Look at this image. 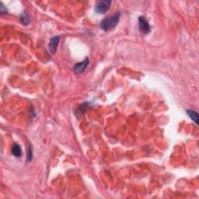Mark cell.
Returning a JSON list of instances; mask_svg holds the SVG:
<instances>
[{"label": "cell", "mask_w": 199, "mask_h": 199, "mask_svg": "<svg viewBox=\"0 0 199 199\" xmlns=\"http://www.w3.org/2000/svg\"><path fill=\"white\" fill-rule=\"evenodd\" d=\"M120 17H121V13L119 12L116 13L115 15L110 16V17H108L103 20L101 23H100V27L104 31H109L110 30H113L119 22Z\"/></svg>", "instance_id": "cell-1"}, {"label": "cell", "mask_w": 199, "mask_h": 199, "mask_svg": "<svg viewBox=\"0 0 199 199\" xmlns=\"http://www.w3.org/2000/svg\"><path fill=\"white\" fill-rule=\"evenodd\" d=\"M112 2L110 0H103L98 2L95 6V11L99 14H104L110 9Z\"/></svg>", "instance_id": "cell-2"}, {"label": "cell", "mask_w": 199, "mask_h": 199, "mask_svg": "<svg viewBox=\"0 0 199 199\" xmlns=\"http://www.w3.org/2000/svg\"><path fill=\"white\" fill-rule=\"evenodd\" d=\"M89 59L86 58L85 59L83 62H79V63H76L73 67V69H74V72L76 74H80V73H83V72L86 70V67L89 65Z\"/></svg>", "instance_id": "cell-3"}, {"label": "cell", "mask_w": 199, "mask_h": 199, "mask_svg": "<svg viewBox=\"0 0 199 199\" xmlns=\"http://www.w3.org/2000/svg\"><path fill=\"white\" fill-rule=\"evenodd\" d=\"M139 30L142 33H145L146 34V33H149V31H150L149 23L144 17H140L139 18Z\"/></svg>", "instance_id": "cell-4"}, {"label": "cell", "mask_w": 199, "mask_h": 199, "mask_svg": "<svg viewBox=\"0 0 199 199\" xmlns=\"http://www.w3.org/2000/svg\"><path fill=\"white\" fill-rule=\"evenodd\" d=\"M59 36H55V37H53L51 39L49 43V49L50 51H51L52 54H54L57 51L58 48V45H59Z\"/></svg>", "instance_id": "cell-5"}, {"label": "cell", "mask_w": 199, "mask_h": 199, "mask_svg": "<svg viewBox=\"0 0 199 199\" xmlns=\"http://www.w3.org/2000/svg\"><path fill=\"white\" fill-rule=\"evenodd\" d=\"M12 154L15 157H20L22 155V149L20 145L18 144H14L12 147Z\"/></svg>", "instance_id": "cell-6"}, {"label": "cell", "mask_w": 199, "mask_h": 199, "mask_svg": "<svg viewBox=\"0 0 199 199\" xmlns=\"http://www.w3.org/2000/svg\"><path fill=\"white\" fill-rule=\"evenodd\" d=\"M187 115H189L191 120H193V121H195V123L196 125L198 124V115L197 114V112H195V110H186Z\"/></svg>", "instance_id": "cell-7"}, {"label": "cell", "mask_w": 199, "mask_h": 199, "mask_svg": "<svg viewBox=\"0 0 199 199\" xmlns=\"http://www.w3.org/2000/svg\"><path fill=\"white\" fill-rule=\"evenodd\" d=\"M20 21H21V23H23V24L28 25L30 22V17H29L27 13H24L20 17Z\"/></svg>", "instance_id": "cell-8"}, {"label": "cell", "mask_w": 199, "mask_h": 199, "mask_svg": "<svg viewBox=\"0 0 199 199\" xmlns=\"http://www.w3.org/2000/svg\"><path fill=\"white\" fill-rule=\"evenodd\" d=\"M32 157H33V151H32L31 146H30V145H29L28 153H27V160H28V161L32 160Z\"/></svg>", "instance_id": "cell-9"}, {"label": "cell", "mask_w": 199, "mask_h": 199, "mask_svg": "<svg viewBox=\"0 0 199 199\" xmlns=\"http://www.w3.org/2000/svg\"><path fill=\"white\" fill-rule=\"evenodd\" d=\"M0 13H1V14L7 13V9H6V8H5V6H3V4L2 3L1 6H0Z\"/></svg>", "instance_id": "cell-10"}]
</instances>
